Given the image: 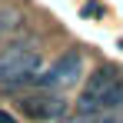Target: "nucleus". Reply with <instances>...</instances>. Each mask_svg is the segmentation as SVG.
Wrapping results in <instances>:
<instances>
[{
    "label": "nucleus",
    "instance_id": "20e7f679",
    "mask_svg": "<svg viewBox=\"0 0 123 123\" xmlns=\"http://www.w3.org/2000/svg\"><path fill=\"white\" fill-rule=\"evenodd\" d=\"M17 106H20V113L27 120H53V117L63 113V100L57 93H30Z\"/></svg>",
    "mask_w": 123,
    "mask_h": 123
},
{
    "label": "nucleus",
    "instance_id": "39448f33",
    "mask_svg": "<svg viewBox=\"0 0 123 123\" xmlns=\"http://www.w3.org/2000/svg\"><path fill=\"white\" fill-rule=\"evenodd\" d=\"M120 110H123V77L103 93V100H100V113H117L120 117Z\"/></svg>",
    "mask_w": 123,
    "mask_h": 123
},
{
    "label": "nucleus",
    "instance_id": "f257e3e1",
    "mask_svg": "<svg viewBox=\"0 0 123 123\" xmlns=\"http://www.w3.org/2000/svg\"><path fill=\"white\" fill-rule=\"evenodd\" d=\"M40 53L30 43H13L0 53V90H20L27 83H37L40 77Z\"/></svg>",
    "mask_w": 123,
    "mask_h": 123
},
{
    "label": "nucleus",
    "instance_id": "7ed1b4c3",
    "mask_svg": "<svg viewBox=\"0 0 123 123\" xmlns=\"http://www.w3.org/2000/svg\"><path fill=\"white\" fill-rule=\"evenodd\" d=\"M80 70H83V53L80 50H67V53H60V57L37 77V83L47 86V90H57V86L73 83L77 77H80Z\"/></svg>",
    "mask_w": 123,
    "mask_h": 123
},
{
    "label": "nucleus",
    "instance_id": "f03ea898",
    "mask_svg": "<svg viewBox=\"0 0 123 123\" xmlns=\"http://www.w3.org/2000/svg\"><path fill=\"white\" fill-rule=\"evenodd\" d=\"M117 80H120V70H117V67H97V70L90 73L86 86H83V93H80L77 113H80V117H100V100H103V93Z\"/></svg>",
    "mask_w": 123,
    "mask_h": 123
},
{
    "label": "nucleus",
    "instance_id": "0eeeda50",
    "mask_svg": "<svg viewBox=\"0 0 123 123\" xmlns=\"http://www.w3.org/2000/svg\"><path fill=\"white\" fill-rule=\"evenodd\" d=\"M0 123H13V117H10V113H3V110H0Z\"/></svg>",
    "mask_w": 123,
    "mask_h": 123
},
{
    "label": "nucleus",
    "instance_id": "423d86ee",
    "mask_svg": "<svg viewBox=\"0 0 123 123\" xmlns=\"http://www.w3.org/2000/svg\"><path fill=\"white\" fill-rule=\"evenodd\" d=\"M17 23H20V17H17V13H10V10H0V40H3V37H7V33H10Z\"/></svg>",
    "mask_w": 123,
    "mask_h": 123
},
{
    "label": "nucleus",
    "instance_id": "6e6552de",
    "mask_svg": "<svg viewBox=\"0 0 123 123\" xmlns=\"http://www.w3.org/2000/svg\"><path fill=\"white\" fill-rule=\"evenodd\" d=\"M120 123H123V120H120Z\"/></svg>",
    "mask_w": 123,
    "mask_h": 123
}]
</instances>
